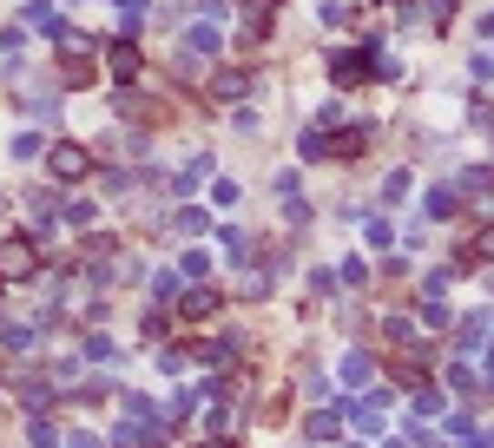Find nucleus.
<instances>
[{
	"label": "nucleus",
	"mask_w": 494,
	"mask_h": 448,
	"mask_svg": "<svg viewBox=\"0 0 494 448\" xmlns=\"http://www.w3.org/2000/svg\"><path fill=\"white\" fill-rule=\"evenodd\" d=\"M422 14H428V26H449V14H455V0H422Z\"/></svg>",
	"instance_id": "7c9ffc66"
},
{
	"label": "nucleus",
	"mask_w": 494,
	"mask_h": 448,
	"mask_svg": "<svg viewBox=\"0 0 494 448\" xmlns=\"http://www.w3.org/2000/svg\"><path fill=\"white\" fill-rule=\"evenodd\" d=\"M225 20H231L225 7H205L198 20L185 26V46H191V60H205V53H217V46H225Z\"/></svg>",
	"instance_id": "20e7f679"
},
{
	"label": "nucleus",
	"mask_w": 494,
	"mask_h": 448,
	"mask_svg": "<svg viewBox=\"0 0 494 448\" xmlns=\"http://www.w3.org/2000/svg\"><path fill=\"white\" fill-rule=\"evenodd\" d=\"M66 224H73V231H86V224H93V205L73 199V205H66Z\"/></svg>",
	"instance_id": "2f4dec72"
},
{
	"label": "nucleus",
	"mask_w": 494,
	"mask_h": 448,
	"mask_svg": "<svg viewBox=\"0 0 494 448\" xmlns=\"http://www.w3.org/2000/svg\"><path fill=\"white\" fill-rule=\"evenodd\" d=\"M113 356V336H86V362H106Z\"/></svg>",
	"instance_id": "c9c22d12"
},
{
	"label": "nucleus",
	"mask_w": 494,
	"mask_h": 448,
	"mask_svg": "<svg viewBox=\"0 0 494 448\" xmlns=\"http://www.w3.org/2000/svg\"><path fill=\"white\" fill-rule=\"evenodd\" d=\"M26 442H34V448H53V423H46V415H34V423H26Z\"/></svg>",
	"instance_id": "c756f323"
},
{
	"label": "nucleus",
	"mask_w": 494,
	"mask_h": 448,
	"mask_svg": "<svg viewBox=\"0 0 494 448\" xmlns=\"http://www.w3.org/2000/svg\"><path fill=\"white\" fill-rule=\"evenodd\" d=\"M363 146H369V126H343V132L323 138V158H356Z\"/></svg>",
	"instance_id": "f8f14e48"
},
{
	"label": "nucleus",
	"mask_w": 494,
	"mask_h": 448,
	"mask_svg": "<svg viewBox=\"0 0 494 448\" xmlns=\"http://www.w3.org/2000/svg\"><path fill=\"white\" fill-rule=\"evenodd\" d=\"M178 270H185V277H211V258H205V250H185Z\"/></svg>",
	"instance_id": "473e14b6"
},
{
	"label": "nucleus",
	"mask_w": 494,
	"mask_h": 448,
	"mask_svg": "<svg viewBox=\"0 0 494 448\" xmlns=\"http://www.w3.org/2000/svg\"><path fill=\"white\" fill-rule=\"evenodd\" d=\"M251 93V66H225V73H211V99H244Z\"/></svg>",
	"instance_id": "4468645a"
},
{
	"label": "nucleus",
	"mask_w": 494,
	"mask_h": 448,
	"mask_svg": "<svg viewBox=\"0 0 494 448\" xmlns=\"http://www.w3.org/2000/svg\"><path fill=\"white\" fill-rule=\"evenodd\" d=\"M152 297H158V303H178V297H185V270H158V277H152Z\"/></svg>",
	"instance_id": "6ab92c4d"
},
{
	"label": "nucleus",
	"mask_w": 494,
	"mask_h": 448,
	"mask_svg": "<svg viewBox=\"0 0 494 448\" xmlns=\"http://www.w3.org/2000/svg\"><path fill=\"white\" fill-rule=\"evenodd\" d=\"M442 409H449V396H442L435 382H428V389H416V423H435Z\"/></svg>",
	"instance_id": "f3484780"
},
{
	"label": "nucleus",
	"mask_w": 494,
	"mask_h": 448,
	"mask_svg": "<svg viewBox=\"0 0 494 448\" xmlns=\"http://www.w3.org/2000/svg\"><path fill=\"white\" fill-rule=\"evenodd\" d=\"M396 199H408V172H389V178H382V205H396Z\"/></svg>",
	"instance_id": "c85d7f7f"
},
{
	"label": "nucleus",
	"mask_w": 494,
	"mask_h": 448,
	"mask_svg": "<svg viewBox=\"0 0 494 448\" xmlns=\"http://www.w3.org/2000/svg\"><path fill=\"white\" fill-rule=\"evenodd\" d=\"M20 20L34 26V34H53V40H66V34H73V26L60 20V7H53V0H34V7H26Z\"/></svg>",
	"instance_id": "9b49d317"
},
{
	"label": "nucleus",
	"mask_w": 494,
	"mask_h": 448,
	"mask_svg": "<svg viewBox=\"0 0 494 448\" xmlns=\"http://www.w3.org/2000/svg\"><path fill=\"white\" fill-rule=\"evenodd\" d=\"M337 429H343V409H323V415H310V442H337Z\"/></svg>",
	"instance_id": "4be33fe9"
},
{
	"label": "nucleus",
	"mask_w": 494,
	"mask_h": 448,
	"mask_svg": "<svg viewBox=\"0 0 494 448\" xmlns=\"http://www.w3.org/2000/svg\"><path fill=\"white\" fill-rule=\"evenodd\" d=\"M461 205H469V199H461V185H428V199H422V224H428V218L442 224V218H455Z\"/></svg>",
	"instance_id": "1a4fd4ad"
},
{
	"label": "nucleus",
	"mask_w": 494,
	"mask_h": 448,
	"mask_svg": "<svg viewBox=\"0 0 494 448\" xmlns=\"http://www.w3.org/2000/svg\"><path fill=\"white\" fill-rule=\"evenodd\" d=\"M172 231H185V238H198V231H211V218H205L198 205H178V211H172Z\"/></svg>",
	"instance_id": "2eb2a0df"
},
{
	"label": "nucleus",
	"mask_w": 494,
	"mask_h": 448,
	"mask_svg": "<svg viewBox=\"0 0 494 448\" xmlns=\"http://www.w3.org/2000/svg\"><path fill=\"white\" fill-rule=\"evenodd\" d=\"M323 138H329V132H317V126H310L304 138H297V152H304V158H323Z\"/></svg>",
	"instance_id": "72a5a7b5"
},
{
	"label": "nucleus",
	"mask_w": 494,
	"mask_h": 448,
	"mask_svg": "<svg viewBox=\"0 0 494 448\" xmlns=\"http://www.w3.org/2000/svg\"><path fill=\"white\" fill-rule=\"evenodd\" d=\"M119 7H126V14H139V7H146V0H119Z\"/></svg>",
	"instance_id": "ea45409f"
},
{
	"label": "nucleus",
	"mask_w": 494,
	"mask_h": 448,
	"mask_svg": "<svg viewBox=\"0 0 494 448\" xmlns=\"http://www.w3.org/2000/svg\"><path fill=\"white\" fill-rule=\"evenodd\" d=\"M382 336H389L396 356H428V336L416 330V317H382Z\"/></svg>",
	"instance_id": "0eeeda50"
},
{
	"label": "nucleus",
	"mask_w": 494,
	"mask_h": 448,
	"mask_svg": "<svg viewBox=\"0 0 494 448\" xmlns=\"http://www.w3.org/2000/svg\"><path fill=\"white\" fill-rule=\"evenodd\" d=\"M178 317H191V323H205V317H217V290H211V284H191V290L178 297Z\"/></svg>",
	"instance_id": "ddd939ff"
},
{
	"label": "nucleus",
	"mask_w": 494,
	"mask_h": 448,
	"mask_svg": "<svg viewBox=\"0 0 494 448\" xmlns=\"http://www.w3.org/2000/svg\"><path fill=\"white\" fill-rule=\"evenodd\" d=\"M46 172L60 178V185H79V178H93V152H86V146H73V138H53Z\"/></svg>",
	"instance_id": "7ed1b4c3"
},
{
	"label": "nucleus",
	"mask_w": 494,
	"mask_h": 448,
	"mask_svg": "<svg viewBox=\"0 0 494 448\" xmlns=\"http://www.w3.org/2000/svg\"><path fill=\"white\" fill-rule=\"evenodd\" d=\"M481 26H488V34H494V14H488V20H481Z\"/></svg>",
	"instance_id": "79ce46f5"
},
{
	"label": "nucleus",
	"mask_w": 494,
	"mask_h": 448,
	"mask_svg": "<svg viewBox=\"0 0 494 448\" xmlns=\"http://www.w3.org/2000/svg\"><path fill=\"white\" fill-rule=\"evenodd\" d=\"M113 112H119V119H146V112H158L152 99H139V93H119L113 99Z\"/></svg>",
	"instance_id": "5701e85b"
},
{
	"label": "nucleus",
	"mask_w": 494,
	"mask_h": 448,
	"mask_svg": "<svg viewBox=\"0 0 494 448\" xmlns=\"http://www.w3.org/2000/svg\"><path fill=\"white\" fill-rule=\"evenodd\" d=\"M211 205H237V185L231 178H211Z\"/></svg>",
	"instance_id": "f704fd0d"
},
{
	"label": "nucleus",
	"mask_w": 494,
	"mask_h": 448,
	"mask_svg": "<svg viewBox=\"0 0 494 448\" xmlns=\"http://www.w3.org/2000/svg\"><path fill=\"white\" fill-rule=\"evenodd\" d=\"M382 448H416V442H382Z\"/></svg>",
	"instance_id": "a19ab883"
},
{
	"label": "nucleus",
	"mask_w": 494,
	"mask_h": 448,
	"mask_svg": "<svg viewBox=\"0 0 494 448\" xmlns=\"http://www.w3.org/2000/svg\"><path fill=\"white\" fill-rule=\"evenodd\" d=\"M60 46H66V60H60V87H93V79H99V66L86 60V40H79V34H66Z\"/></svg>",
	"instance_id": "423d86ee"
},
{
	"label": "nucleus",
	"mask_w": 494,
	"mask_h": 448,
	"mask_svg": "<svg viewBox=\"0 0 494 448\" xmlns=\"http://www.w3.org/2000/svg\"><path fill=\"white\" fill-rule=\"evenodd\" d=\"M270 20H277V0H251V7H244V46H257L264 34H270Z\"/></svg>",
	"instance_id": "9d476101"
},
{
	"label": "nucleus",
	"mask_w": 494,
	"mask_h": 448,
	"mask_svg": "<svg viewBox=\"0 0 494 448\" xmlns=\"http://www.w3.org/2000/svg\"><path fill=\"white\" fill-rule=\"evenodd\" d=\"M369 376H376V362H369L363 350H349V356H343V382H356V389H363Z\"/></svg>",
	"instance_id": "412c9836"
},
{
	"label": "nucleus",
	"mask_w": 494,
	"mask_h": 448,
	"mask_svg": "<svg viewBox=\"0 0 494 448\" xmlns=\"http://www.w3.org/2000/svg\"><path fill=\"white\" fill-rule=\"evenodd\" d=\"M469 448H494V435H488V429H481V435H475V442H469Z\"/></svg>",
	"instance_id": "4c0bfd02"
},
{
	"label": "nucleus",
	"mask_w": 494,
	"mask_h": 448,
	"mask_svg": "<svg viewBox=\"0 0 494 448\" xmlns=\"http://www.w3.org/2000/svg\"><path fill=\"white\" fill-rule=\"evenodd\" d=\"M231 356H237V336H217V343H198V362H211V370H225Z\"/></svg>",
	"instance_id": "a211bd4d"
},
{
	"label": "nucleus",
	"mask_w": 494,
	"mask_h": 448,
	"mask_svg": "<svg viewBox=\"0 0 494 448\" xmlns=\"http://www.w3.org/2000/svg\"><path fill=\"white\" fill-rule=\"evenodd\" d=\"M205 448H231V435H211V442H205Z\"/></svg>",
	"instance_id": "58836bf2"
},
{
	"label": "nucleus",
	"mask_w": 494,
	"mask_h": 448,
	"mask_svg": "<svg viewBox=\"0 0 494 448\" xmlns=\"http://www.w3.org/2000/svg\"><path fill=\"white\" fill-rule=\"evenodd\" d=\"M488 396H494V376H488Z\"/></svg>",
	"instance_id": "37998d69"
},
{
	"label": "nucleus",
	"mask_w": 494,
	"mask_h": 448,
	"mask_svg": "<svg viewBox=\"0 0 494 448\" xmlns=\"http://www.w3.org/2000/svg\"><path fill=\"white\" fill-rule=\"evenodd\" d=\"M40 152H53L40 132H20V138H14V158H40Z\"/></svg>",
	"instance_id": "bb28decb"
},
{
	"label": "nucleus",
	"mask_w": 494,
	"mask_h": 448,
	"mask_svg": "<svg viewBox=\"0 0 494 448\" xmlns=\"http://www.w3.org/2000/svg\"><path fill=\"white\" fill-rule=\"evenodd\" d=\"M139 46H132V40H113V46H106V73H113L119 79V87H132V79H139Z\"/></svg>",
	"instance_id": "6e6552de"
},
{
	"label": "nucleus",
	"mask_w": 494,
	"mask_h": 448,
	"mask_svg": "<svg viewBox=\"0 0 494 448\" xmlns=\"http://www.w3.org/2000/svg\"><path fill=\"white\" fill-rule=\"evenodd\" d=\"M461 199H469L481 231H494V172H469V178H461Z\"/></svg>",
	"instance_id": "39448f33"
},
{
	"label": "nucleus",
	"mask_w": 494,
	"mask_h": 448,
	"mask_svg": "<svg viewBox=\"0 0 494 448\" xmlns=\"http://www.w3.org/2000/svg\"><path fill=\"white\" fill-rule=\"evenodd\" d=\"M217 244H225L231 258H237V264L251 258V238H244V224H217Z\"/></svg>",
	"instance_id": "aec40b11"
},
{
	"label": "nucleus",
	"mask_w": 494,
	"mask_h": 448,
	"mask_svg": "<svg viewBox=\"0 0 494 448\" xmlns=\"http://www.w3.org/2000/svg\"><path fill=\"white\" fill-rule=\"evenodd\" d=\"M14 396H20L26 409H34V415H46V402H53V389H46V382H34V376H26V382H14Z\"/></svg>",
	"instance_id": "dca6fc26"
},
{
	"label": "nucleus",
	"mask_w": 494,
	"mask_h": 448,
	"mask_svg": "<svg viewBox=\"0 0 494 448\" xmlns=\"http://www.w3.org/2000/svg\"><path fill=\"white\" fill-rule=\"evenodd\" d=\"M475 376H481V370H475L469 356H455V362H449V389H475Z\"/></svg>",
	"instance_id": "a878e982"
},
{
	"label": "nucleus",
	"mask_w": 494,
	"mask_h": 448,
	"mask_svg": "<svg viewBox=\"0 0 494 448\" xmlns=\"http://www.w3.org/2000/svg\"><path fill=\"white\" fill-rule=\"evenodd\" d=\"M0 350H34V330L26 323H0Z\"/></svg>",
	"instance_id": "393cba45"
},
{
	"label": "nucleus",
	"mask_w": 494,
	"mask_h": 448,
	"mask_svg": "<svg viewBox=\"0 0 494 448\" xmlns=\"http://www.w3.org/2000/svg\"><path fill=\"white\" fill-rule=\"evenodd\" d=\"M461 264H494V231L469 238V250H461Z\"/></svg>",
	"instance_id": "b1692460"
},
{
	"label": "nucleus",
	"mask_w": 494,
	"mask_h": 448,
	"mask_svg": "<svg viewBox=\"0 0 494 448\" xmlns=\"http://www.w3.org/2000/svg\"><path fill=\"white\" fill-rule=\"evenodd\" d=\"M449 284H455V270H428V277H422V303H435Z\"/></svg>",
	"instance_id": "cd10ccee"
},
{
	"label": "nucleus",
	"mask_w": 494,
	"mask_h": 448,
	"mask_svg": "<svg viewBox=\"0 0 494 448\" xmlns=\"http://www.w3.org/2000/svg\"><path fill=\"white\" fill-rule=\"evenodd\" d=\"M66 448H99V435H66Z\"/></svg>",
	"instance_id": "e433bc0d"
},
{
	"label": "nucleus",
	"mask_w": 494,
	"mask_h": 448,
	"mask_svg": "<svg viewBox=\"0 0 494 448\" xmlns=\"http://www.w3.org/2000/svg\"><path fill=\"white\" fill-rule=\"evenodd\" d=\"M376 60H382L376 46H343V53H329V79L337 87H363V79H376Z\"/></svg>",
	"instance_id": "f03ea898"
},
{
	"label": "nucleus",
	"mask_w": 494,
	"mask_h": 448,
	"mask_svg": "<svg viewBox=\"0 0 494 448\" xmlns=\"http://www.w3.org/2000/svg\"><path fill=\"white\" fill-rule=\"evenodd\" d=\"M40 264H46V238H26V231L0 238V284H34Z\"/></svg>",
	"instance_id": "f257e3e1"
}]
</instances>
